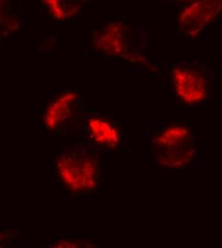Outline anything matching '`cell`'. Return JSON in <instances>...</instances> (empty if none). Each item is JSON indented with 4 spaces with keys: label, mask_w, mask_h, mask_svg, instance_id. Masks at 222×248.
<instances>
[{
    "label": "cell",
    "mask_w": 222,
    "mask_h": 248,
    "mask_svg": "<svg viewBox=\"0 0 222 248\" xmlns=\"http://www.w3.org/2000/svg\"><path fill=\"white\" fill-rule=\"evenodd\" d=\"M149 144L159 165L182 170L201 162L202 153L192 130L184 125L171 124L153 128Z\"/></svg>",
    "instance_id": "obj_1"
},
{
    "label": "cell",
    "mask_w": 222,
    "mask_h": 248,
    "mask_svg": "<svg viewBox=\"0 0 222 248\" xmlns=\"http://www.w3.org/2000/svg\"><path fill=\"white\" fill-rule=\"evenodd\" d=\"M57 174L66 189L75 195H92L101 184L102 165L91 150L79 146L64 152L57 161Z\"/></svg>",
    "instance_id": "obj_2"
},
{
    "label": "cell",
    "mask_w": 222,
    "mask_h": 248,
    "mask_svg": "<svg viewBox=\"0 0 222 248\" xmlns=\"http://www.w3.org/2000/svg\"><path fill=\"white\" fill-rule=\"evenodd\" d=\"M222 15V0L183 2L177 10L176 30L184 38L193 40L215 23Z\"/></svg>",
    "instance_id": "obj_3"
},
{
    "label": "cell",
    "mask_w": 222,
    "mask_h": 248,
    "mask_svg": "<svg viewBox=\"0 0 222 248\" xmlns=\"http://www.w3.org/2000/svg\"><path fill=\"white\" fill-rule=\"evenodd\" d=\"M168 82L173 94L184 104L196 105L209 95L206 76L196 67L178 62L168 72Z\"/></svg>",
    "instance_id": "obj_4"
},
{
    "label": "cell",
    "mask_w": 222,
    "mask_h": 248,
    "mask_svg": "<svg viewBox=\"0 0 222 248\" xmlns=\"http://www.w3.org/2000/svg\"><path fill=\"white\" fill-rule=\"evenodd\" d=\"M92 47L102 56L127 58L133 63H141L143 56L131 53V31L121 21L111 22L92 34Z\"/></svg>",
    "instance_id": "obj_5"
},
{
    "label": "cell",
    "mask_w": 222,
    "mask_h": 248,
    "mask_svg": "<svg viewBox=\"0 0 222 248\" xmlns=\"http://www.w3.org/2000/svg\"><path fill=\"white\" fill-rule=\"evenodd\" d=\"M90 139L97 146L107 149H117L123 140L121 129L108 119L94 116L87 122Z\"/></svg>",
    "instance_id": "obj_6"
},
{
    "label": "cell",
    "mask_w": 222,
    "mask_h": 248,
    "mask_svg": "<svg viewBox=\"0 0 222 248\" xmlns=\"http://www.w3.org/2000/svg\"><path fill=\"white\" fill-rule=\"evenodd\" d=\"M79 96V93L70 90L58 95L44 113L43 123L45 127L48 130H55L64 124L71 115L72 108L78 101Z\"/></svg>",
    "instance_id": "obj_7"
},
{
    "label": "cell",
    "mask_w": 222,
    "mask_h": 248,
    "mask_svg": "<svg viewBox=\"0 0 222 248\" xmlns=\"http://www.w3.org/2000/svg\"><path fill=\"white\" fill-rule=\"evenodd\" d=\"M46 11L56 19L65 20L77 15L81 9V2L63 1V0H46L43 1Z\"/></svg>",
    "instance_id": "obj_8"
},
{
    "label": "cell",
    "mask_w": 222,
    "mask_h": 248,
    "mask_svg": "<svg viewBox=\"0 0 222 248\" xmlns=\"http://www.w3.org/2000/svg\"><path fill=\"white\" fill-rule=\"evenodd\" d=\"M17 19L15 14L10 13L8 4L0 1V34H5L18 28Z\"/></svg>",
    "instance_id": "obj_9"
},
{
    "label": "cell",
    "mask_w": 222,
    "mask_h": 248,
    "mask_svg": "<svg viewBox=\"0 0 222 248\" xmlns=\"http://www.w3.org/2000/svg\"><path fill=\"white\" fill-rule=\"evenodd\" d=\"M47 248H98L95 244L84 238H64L55 242Z\"/></svg>",
    "instance_id": "obj_10"
},
{
    "label": "cell",
    "mask_w": 222,
    "mask_h": 248,
    "mask_svg": "<svg viewBox=\"0 0 222 248\" xmlns=\"http://www.w3.org/2000/svg\"><path fill=\"white\" fill-rule=\"evenodd\" d=\"M0 248H22L17 235L12 232H0Z\"/></svg>",
    "instance_id": "obj_11"
}]
</instances>
